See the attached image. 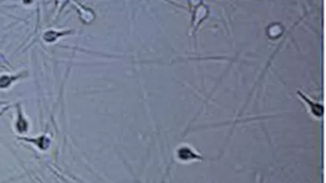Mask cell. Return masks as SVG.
I'll use <instances>...</instances> for the list:
<instances>
[{"label": "cell", "mask_w": 326, "mask_h": 183, "mask_svg": "<svg viewBox=\"0 0 326 183\" xmlns=\"http://www.w3.org/2000/svg\"><path fill=\"white\" fill-rule=\"evenodd\" d=\"M179 155H180L181 159L185 160L197 157V156L193 153H192L191 151L188 149V148H182V149H180V152H179Z\"/></svg>", "instance_id": "cell-2"}, {"label": "cell", "mask_w": 326, "mask_h": 183, "mask_svg": "<svg viewBox=\"0 0 326 183\" xmlns=\"http://www.w3.org/2000/svg\"><path fill=\"white\" fill-rule=\"evenodd\" d=\"M299 94H300V96L302 97V98L305 100V102H306L308 104H309V106H311V112L313 114H314V115L316 117H319H319H321L323 112V106H322L321 105L318 104V103H314V101H311L309 98L308 99L304 95V94H302V93H299Z\"/></svg>", "instance_id": "cell-1"}]
</instances>
